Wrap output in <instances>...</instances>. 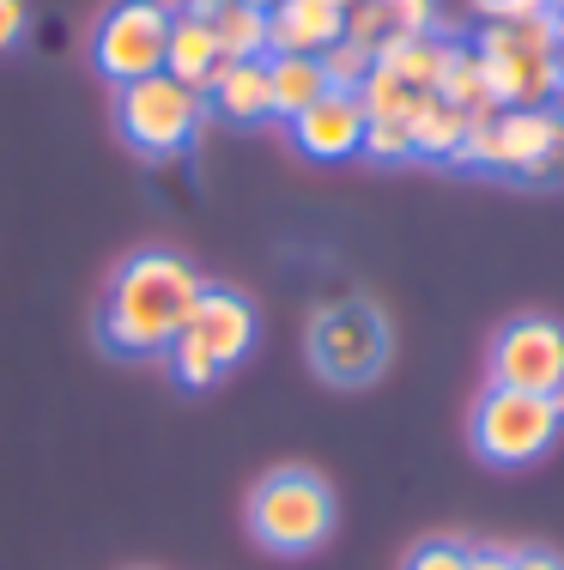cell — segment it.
<instances>
[{"instance_id": "25", "label": "cell", "mask_w": 564, "mask_h": 570, "mask_svg": "<svg viewBox=\"0 0 564 570\" xmlns=\"http://www.w3.org/2000/svg\"><path fill=\"white\" fill-rule=\"evenodd\" d=\"M400 570H467V540H449V534H443V540H419Z\"/></svg>"}, {"instance_id": "17", "label": "cell", "mask_w": 564, "mask_h": 570, "mask_svg": "<svg viewBox=\"0 0 564 570\" xmlns=\"http://www.w3.org/2000/svg\"><path fill=\"white\" fill-rule=\"evenodd\" d=\"M328 73L316 56H267V98H274L279 121H298L316 98H328Z\"/></svg>"}, {"instance_id": "29", "label": "cell", "mask_w": 564, "mask_h": 570, "mask_svg": "<svg viewBox=\"0 0 564 570\" xmlns=\"http://www.w3.org/2000/svg\"><path fill=\"white\" fill-rule=\"evenodd\" d=\"M467 570H516L509 547H467Z\"/></svg>"}, {"instance_id": "28", "label": "cell", "mask_w": 564, "mask_h": 570, "mask_svg": "<svg viewBox=\"0 0 564 570\" xmlns=\"http://www.w3.org/2000/svg\"><path fill=\"white\" fill-rule=\"evenodd\" d=\"M31 31V0H0V56Z\"/></svg>"}, {"instance_id": "4", "label": "cell", "mask_w": 564, "mask_h": 570, "mask_svg": "<svg viewBox=\"0 0 564 570\" xmlns=\"http://www.w3.org/2000/svg\"><path fill=\"white\" fill-rule=\"evenodd\" d=\"M304 352H310V371L321 383L365 389L388 364V316L370 297H334V304H321L310 316Z\"/></svg>"}, {"instance_id": "9", "label": "cell", "mask_w": 564, "mask_h": 570, "mask_svg": "<svg viewBox=\"0 0 564 570\" xmlns=\"http://www.w3.org/2000/svg\"><path fill=\"white\" fill-rule=\"evenodd\" d=\"M553 121L558 110H479V116H467V140L455 153V165L528 176L541 165L546 140H553Z\"/></svg>"}, {"instance_id": "21", "label": "cell", "mask_w": 564, "mask_h": 570, "mask_svg": "<svg viewBox=\"0 0 564 570\" xmlns=\"http://www.w3.org/2000/svg\"><path fill=\"white\" fill-rule=\"evenodd\" d=\"M316 61H321V73H328V86H334V91H358V86H365V73L376 67V56H370L365 43H353V37L328 43Z\"/></svg>"}, {"instance_id": "32", "label": "cell", "mask_w": 564, "mask_h": 570, "mask_svg": "<svg viewBox=\"0 0 564 570\" xmlns=\"http://www.w3.org/2000/svg\"><path fill=\"white\" fill-rule=\"evenodd\" d=\"M558 86H564V49H558Z\"/></svg>"}, {"instance_id": "20", "label": "cell", "mask_w": 564, "mask_h": 570, "mask_svg": "<svg viewBox=\"0 0 564 570\" xmlns=\"http://www.w3.org/2000/svg\"><path fill=\"white\" fill-rule=\"evenodd\" d=\"M353 98L365 104V116H370V121H407V110L419 104V91H407L395 73H388V67H370L365 86H358Z\"/></svg>"}, {"instance_id": "10", "label": "cell", "mask_w": 564, "mask_h": 570, "mask_svg": "<svg viewBox=\"0 0 564 570\" xmlns=\"http://www.w3.org/2000/svg\"><path fill=\"white\" fill-rule=\"evenodd\" d=\"M188 341H195L200 352H207L219 371H231V364L249 358L255 346V304L244 292H225V285H207L195 304V316H188Z\"/></svg>"}, {"instance_id": "8", "label": "cell", "mask_w": 564, "mask_h": 570, "mask_svg": "<svg viewBox=\"0 0 564 570\" xmlns=\"http://www.w3.org/2000/svg\"><path fill=\"white\" fill-rule=\"evenodd\" d=\"M492 389L522 395H564V322L553 316H509L486 346Z\"/></svg>"}, {"instance_id": "19", "label": "cell", "mask_w": 564, "mask_h": 570, "mask_svg": "<svg viewBox=\"0 0 564 570\" xmlns=\"http://www.w3.org/2000/svg\"><path fill=\"white\" fill-rule=\"evenodd\" d=\"M437 98L455 104V110H467V116L498 110V104H492V91H486V67H479L474 43H455L449 49V67H443V79H437Z\"/></svg>"}, {"instance_id": "2", "label": "cell", "mask_w": 564, "mask_h": 570, "mask_svg": "<svg viewBox=\"0 0 564 570\" xmlns=\"http://www.w3.org/2000/svg\"><path fill=\"white\" fill-rule=\"evenodd\" d=\"M474 56L486 67V91L498 110H553L558 98V31L553 7L516 24H486L474 37Z\"/></svg>"}, {"instance_id": "31", "label": "cell", "mask_w": 564, "mask_h": 570, "mask_svg": "<svg viewBox=\"0 0 564 570\" xmlns=\"http://www.w3.org/2000/svg\"><path fill=\"white\" fill-rule=\"evenodd\" d=\"M237 7H261V12H274V7H279V0H237Z\"/></svg>"}, {"instance_id": "26", "label": "cell", "mask_w": 564, "mask_h": 570, "mask_svg": "<svg viewBox=\"0 0 564 570\" xmlns=\"http://www.w3.org/2000/svg\"><path fill=\"white\" fill-rule=\"evenodd\" d=\"M522 183H564V110L553 121V140H546V153H541V165H534Z\"/></svg>"}, {"instance_id": "1", "label": "cell", "mask_w": 564, "mask_h": 570, "mask_svg": "<svg viewBox=\"0 0 564 570\" xmlns=\"http://www.w3.org/2000/svg\"><path fill=\"white\" fill-rule=\"evenodd\" d=\"M200 274L177 249H133L103 285L98 334L116 358H165L200 304Z\"/></svg>"}, {"instance_id": "5", "label": "cell", "mask_w": 564, "mask_h": 570, "mask_svg": "<svg viewBox=\"0 0 564 570\" xmlns=\"http://www.w3.org/2000/svg\"><path fill=\"white\" fill-rule=\"evenodd\" d=\"M474 455L492 468H528L558 443L564 395H522V389H492L474 401Z\"/></svg>"}, {"instance_id": "11", "label": "cell", "mask_w": 564, "mask_h": 570, "mask_svg": "<svg viewBox=\"0 0 564 570\" xmlns=\"http://www.w3.org/2000/svg\"><path fill=\"white\" fill-rule=\"evenodd\" d=\"M365 128H370L365 104L353 91H328V98H316L310 110L291 121V146L304 158H316V165H340V158H358Z\"/></svg>"}, {"instance_id": "7", "label": "cell", "mask_w": 564, "mask_h": 570, "mask_svg": "<svg viewBox=\"0 0 564 570\" xmlns=\"http://www.w3.org/2000/svg\"><path fill=\"white\" fill-rule=\"evenodd\" d=\"M170 7L165 0H116L91 31V61L110 86H133L146 73H165Z\"/></svg>"}, {"instance_id": "27", "label": "cell", "mask_w": 564, "mask_h": 570, "mask_svg": "<svg viewBox=\"0 0 564 570\" xmlns=\"http://www.w3.org/2000/svg\"><path fill=\"white\" fill-rule=\"evenodd\" d=\"M474 12H486V24H516L546 12V0H474Z\"/></svg>"}, {"instance_id": "23", "label": "cell", "mask_w": 564, "mask_h": 570, "mask_svg": "<svg viewBox=\"0 0 564 570\" xmlns=\"http://www.w3.org/2000/svg\"><path fill=\"white\" fill-rule=\"evenodd\" d=\"M165 358H170V376H177L182 389H212V383H219V364H212L207 352L188 341V334H177V341H170Z\"/></svg>"}, {"instance_id": "12", "label": "cell", "mask_w": 564, "mask_h": 570, "mask_svg": "<svg viewBox=\"0 0 564 570\" xmlns=\"http://www.w3.org/2000/svg\"><path fill=\"white\" fill-rule=\"evenodd\" d=\"M346 37V12L328 0H279L267 12V56H321Z\"/></svg>"}, {"instance_id": "15", "label": "cell", "mask_w": 564, "mask_h": 570, "mask_svg": "<svg viewBox=\"0 0 564 570\" xmlns=\"http://www.w3.org/2000/svg\"><path fill=\"white\" fill-rule=\"evenodd\" d=\"M207 104L225 121H267L274 116V98H267V61H219L207 86Z\"/></svg>"}, {"instance_id": "16", "label": "cell", "mask_w": 564, "mask_h": 570, "mask_svg": "<svg viewBox=\"0 0 564 570\" xmlns=\"http://www.w3.org/2000/svg\"><path fill=\"white\" fill-rule=\"evenodd\" d=\"M449 37L437 31H419V37H388L383 49H376V67H388V73L400 79L407 91H437L443 67H449Z\"/></svg>"}, {"instance_id": "6", "label": "cell", "mask_w": 564, "mask_h": 570, "mask_svg": "<svg viewBox=\"0 0 564 570\" xmlns=\"http://www.w3.org/2000/svg\"><path fill=\"white\" fill-rule=\"evenodd\" d=\"M200 121H207V98L188 91L170 73H146L133 86H116V134L140 158H177L195 146Z\"/></svg>"}, {"instance_id": "22", "label": "cell", "mask_w": 564, "mask_h": 570, "mask_svg": "<svg viewBox=\"0 0 564 570\" xmlns=\"http://www.w3.org/2000/svg\"><path fill=\"white\" fill-rule=\"evenodd\" d=\"M388 37H419L437 24V0H370Z\"/></svg>"}, {"instance_id": "24", "label": "cell", "mask_w": 564, "mask_h": 570, "mask_svg": "<svg viewBox=\"0 0 564 570\" xmlns=\"http://www.w3.org/2000/svg\"><path fill=\"white\" fill-rule=\"evenodd\" d=\"M358 153L376 158V165H407V158H413L407 121H370V128H365V146H358Z\"/></svg>"}, {"instance_id": "14", "label": "cell", "mask_w": 564, "mask_h": 570, "mask_svg": "<svg viewBox=\"0 0 564 570\" xmlns=\"http://www.w3.org/2000/svg\"><path fill=\"white\" fill-rule=\"evenodd\" d=\"M182 12L212 24L225 61H267V12L237 7V0H182Z\"/></svg>"}, {"instance_id": "13", "label": "cell", "mask_w": 564, "mask_h": 570, "mask_svg": "<svg viewBox=\"0 0 564 570\" xmlns=\"http://www.w3.org/2000/svg\"><path fill=\"white\" fill-rule=\"evenodd\" d=\"M219 37H212V24L207 19H195V12H170V43H165V73L170 79H182L188 91H200L207 98V86H212V73H219Z\"/></svg>"}, {"instance_id": "30", "label": "cell", "mask_w": 564, "mask_h": 570, "mask_svg": "<svg viewBox=\"0 0 564 570\" xmlns=\"http://www.w3.org/2000/svg\"><path fill=\"white\" fill-rule=\"evenodd\" d=\"M516 570H564L553 547H516Z\"/></svg>"}, {"instance_id": "18", "label": "cell", "mask_w": 564, "mask_h": 570, "mask_svg": "<svg viewBox=\"0 0 564 570\" xmlns=\"http://www.w3.org/2000/svg\"><path fill=\"white\" fill-rule=\"evenodd\" d=\"M407 134H413V158H449L455 165V153L467 140V110L443 104L437 91H419V104L407 110Z\"/></svg>"}, {"instance_id": "3", "label": "cell", "mask_w": 564, "mask_h": 570, "mask_svg": "<svg viewBox=\"0 0 564 570\" xmlns=\"http://www.w3.org/2000/svg\"><path fill=\"white\" fill-rule=\"evenodd\" d=\"M334 485L310 468H274L249 492V534L279 559H310L334 534Z\"/></svg>"}, {"instance_id": "33", "label": "cell", "mask_w": 564, "mask_h": 570, "mask_svg": "<svg viewBox=\"0 0 564 570\" xmlns=\"http://www.w3.org/2000/svg\"><path fill=\"white\" fill-rule=\"evenodd\" d=\"M546 7H564V0H546Z\"/></svg>"}]
</instances>
